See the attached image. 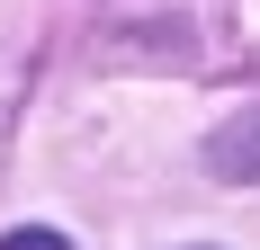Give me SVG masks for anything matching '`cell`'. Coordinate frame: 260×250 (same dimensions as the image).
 Here are the masks:
<instances>
[{
  "label": "cell",
  "mask_w": 260,
  "mask_h": 250,
  "mask_svg": "<svg viewBox=\"0 0 260 250\" xmlns=\"http://www.w3.org/2000/svg\"><path fill=\"white\" fill-rule=\"evenodd\" d=\"M207 170L234 179V188H251V179H260V107H234V116L207 134Z\"/></svg>",
  "instance_id": "6da1fadb"
},
{
  "label": "cell",
  "mask_w": 260,
  "mask_h": 250,
  "mask_svg": "<svg viewBox=\"0 0 260 250\" xmlns=\"http://www.w3.org/2000/svg\"><path fill=\"white\" fill-rule=\"evenodd\" d=\"M0 250H72L63 232H45V224H27V232H0Z\"/></svg>",
  "instance_id": "7a4b0ae2"
}]
</instances>
